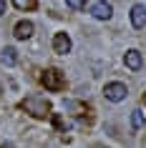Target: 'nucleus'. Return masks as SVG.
<instances>
[{"label": "nucleus", "mask_w": 146, "mask_h": 148, "mask_svg": "<svg viewBox=\"0 0 146 148\" xmlns=\"http://www.w3.org/2000/svg\"><path fill=\"white\" fill-rule=\"evenodd\" d=\"M33 30H35V28H33L30 20H20V23L15 25V38L18 40H28L33 35Z\"/></svg>", "instance_id": "6e6552de"}, {"label": "nucleus", "mask_w": 146, "mask_h": 148, "mask_svg": "<svg viewBox=\"0 0 146 148\" xmlns=\"http://www.w3.org/2000/svg\"><path fill=\"white\" fill-rule=\"evenodd\" d=\"M40 83H43V88H48V90H61L66 83H63V73L61 70H55V68H48L40 73Z\"/></svg>", "instance_id": "f03ea898"}, {"label": "nucleus", "mask_w": 146, "mask_h": 148, "mask_svg": "<svg viewBox=\"0 0 146 148\" xmlns=\"http://www.w3.org/2000/svg\"><path fill=\"white\" fill-rule=\"evenodd\" d=\"M126 93H129V90H126V86H123V83H108V86L103 88V95H106L111 103L123 101V98H126Z\"/></svg>", "instance_id": "7ed1b4c3"}, {"label": "nucleus", "mask_w": 146, "mask_h": 148, "mask_svg": "<svg viewBox=\"0 0 146 148\" xmlns=\"http://www.w3.org/2000/svg\"><path fill=\"white\" fill-rule=\"evenodd\" d=\"M23 110H25V113H30L33 118H46L48 110H51V103H48L46 98L30 95V98H25V101H23Z\"/></svg>", "instance_id": "f257e3e1"}, {"label": "nucleus", "mask_w": 146, "mask_h": 148, "mask_svg": "<svg viewBox=\"0 0 146 148\" xmlns=\"http://www.w3.org/2000/svg\"><path fill=\"white\" fill-rule=\"evenodd\" d=\"M66 5L73 8V10H78V8H83V5H86V0H66Z\"/></svg>", "instance_id": "f8f14e48"}, {"label": "nucleus", "mask_w": 146, "mask_h": 148, "mask_svg": "<svg viewBox=\"0 0 146 148\" xmlns=\"http://www.w3.org/2000/svg\"><path fill=\"white\" fill-rule=\"evenodd\" d=\"M131 25L136 30L146 28V5H134L131 8Z\"/></svg>", "instance_id": "39448f33"}, {"label": "nucleus", "mask_w": 146, "mask_h": 148, "mask_svg": "<svg viewBox=\"0 0 146 148\" xmlns=\"http://www.w3.org/2000/svg\"><path fill=\"white\" fill-rule=\"evenodd\" d=\"M0 15H5V0H0Z\"/></svg>", "instance_id": "ddd939ff"}, {"label": "nucleus", "mask_w": 146, "mask_h": 148, "mask_svg": "<svg viewBox=\"0 0 146 148\" xmlns=\"http://www.w3.org/2000/svg\"><path fill=\"white\" fill-rule=\"evenodd\" d=\"M0 93H3V86H0Z\"/></svg>", "instance_id": "2eb2a0df"}, {"label": "nucleus", "mask_w": 146, "mask_h": 148, "mask_svg": "<svg viewBox=\"0 0 146 148\" xmlns=\"http://www.w3.org/2000/svg\"><path fill=\"white\" fill-rule=\"evenodd\" d=\"M53 50L58 55L71 53V38H68V33H55V35H53Z\"/></svg>", "instance_id": "20e7f679"}, {"label": "nucleus", "mask_w": 146, "mask_h": 148, "mask_svg": "<svg viewBox=\"0 0 146 148\" xmlns=\"http://www.w3.org/2000/svg\"><path fill=\"white\" fill-rule=\"evenodd\" d=\"M91 13H93V18H98V20H108V18L113 15V8L108 5L106 0H101V3H96L91 8Z\"/></svg>", "instance_id": "423d86ee"}, {"label": "nucleus", "mask_w": 146, "mask_h": 148, "mask_svg": "<svg viewBox=\"0 0 146 148\" xmlns=\"http://www.w3.org/2000/svg\"><path fill=\"white\" fill-rule=\"evenodd\" d=\"M18 10H33L35 8V0H13Z\"/></svg>", "instance_id": "9d476101"}, {"label": "nucleus", "mask_w": 146, "mask_h": 148, "mask_svg": "<svg viewBox=\"0 0 146 148\" xmlns=\"http://www.w3.org/2000/svg\"><path fill=\"white\" fill-rule=\"evenodd\" d=\"M123 60H126V68H131V70H138L141 65H144V58H141L138 50H126Z\"/></svg>", "instance_id": "0eeeda50"}, {"label": "nucleus", "mask_w": 146, "mask_h": 148, "mask_svg": "<svg viewBox=\"0 0 146 148\" xmlns=\"http://www.w3.org/2000/svg\"><path fill=\"white\" fill-rule=\"evenodd\" d=\"M131 125H134V128H141V125H144V113H141V110H134V116H131Z\"/></svg>", "instance_id": "9b49d317"}, {"label": "nucleus", "mask_w": 146, "mask_h": 148, "mask_svg": "<svg viewBox=\"0 0 146 148\" xmlns=\"http://www.w3.org/2000/svg\"><path fill=\"white\" fill-rule=\"evenodd\" d=\"M0 60L5 63L8 68H13V65L18 63V50H15V48H5V50H3V55H0Z\"/></svg>", "instance_id": "1a4fd4ad"}, {"label": "nucleus", "mask_w": 146, "mask_h": 148, "mask_svg": "<svg viewBox=\"0 0 146 148\" xmlns=\"http://www.w3.org/2000/svg\"><path fill=\"white\" fill-rule=\"evenodd\" d=\"M144 103H146V93H144Z\"/></svg>", "instance_id": "4468645a"}]
</instances>
